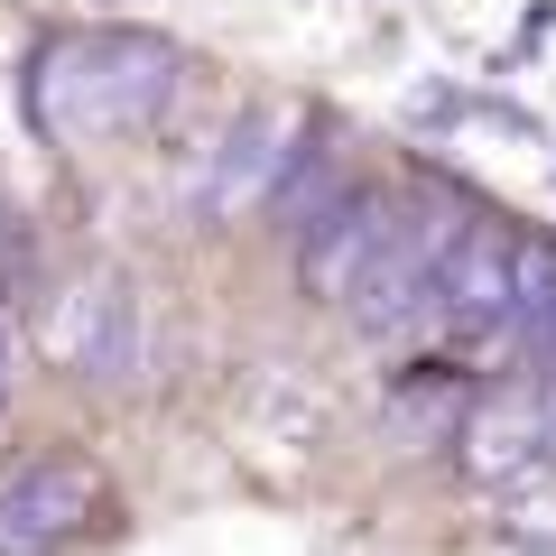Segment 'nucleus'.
<instances>
[{"mask_svg":"<svg viewBox=\"0 0 556 556\" xmlns=\"http://www.w3.org/2000/svg\"><path fill=\"white\" fill-rule=\"evenodd\" d=\"M186 84V56L149 28H56L28 56V121L56 149H112V139L159 130Z\"/></svg>","mask_w":556,"mask_h":556,"instance_id":"f257e3e1","label":"nucleus"},{"mask_svg":"<svg viewBox=\"0 0 556 556\" xmlns=\"http://www.w3.org/2000/svg\"><path fill=\"white\" fill-rule=\"evenodd\" d=\"M38 353L56 362L65 380H93V390H130L139 362H149V325H139V298L121 278L84 269V278H56L38 306Z\"/></svg>","mask_w":556,"mask_h":556,"instance_id":"f03ea898","label":"nucleus"},{"mask_svg":"<svg viewBox=\"0 0 556 556\" xmlns=\"http://www.w3.org/2000/svg\"><path fill=\"white\" fill-rule=\"evenodd\" d=\"M306 112H288V102H260V112H241L232 130L204 149V177H195V214L204 223H241L260 214V204L288 195V177L306 167Z\"/></svg>","mask_w":556,"mask_h":556,"instance_id":"7ed1b4c3","label":"nucleus"},{"mask_svg":"<svg viewBox=\"0 0 556 556\" xmlns=\"http://www.w3.org/2000/svg\"><path fill=\"white\" fill-rule=\"evenodd\" d=\"M112 482L84 455H38L20 473H0V556H65L75 538L102 529Z\"/></svg>","mask_w":556,"mask_h":556,"instance_id":"20e7f679","label":"nucleus"},{"mask_svg":"<svg viewBox=\"0 0 556 556\" xmlns=\"http://www.w3.org/2000/svg\"><path fill=\"white\" fill-rule=\"evenodd\" d=\"M455 232H464L455 204H399L390 251L371 260V278L353 288V306H343V316H353L362 334H408L417 316H437V288H445V251H455Z\"/></svg>","mask_w":556,"mask_h":556,"instance_id":"39448f33","label":"nucleus"},{"mask_svg":"<svg viewBox=\"0 0 556 556\" xmlns=\"http://www.w3.org/2000/svg\"><path fill=\"white\" fill-rule=\"evenodd\" d=\"M399 232V195H371V186H343L316 223H298V278L306 298L325 306H353V288L371 278V260L390 251Z\"/></svg>","mask_w":556,"mask_h":556,"instance_id":"423d86ee","label":"nucleus"},{"mask_svg":"<svg viewBox=\"0 0 556 556\" xmlns=\"http://www.w3.org/2000/svg\"><path fill=\"white\" fill-rule=\"evenodd\" d=\"M455 464L464 482H482V492H510V482H529L538 464H556V417L538 390H492L473 399V408L455 417Z\"/></svg>","mask_w":556,"mask_h":556,"instance_id":"0eeeda50","label":"nucleus"},{"mask_svg":"<svg viewBox=\"0 0 556 556\" xmlns=\"http://www.w3.org/2000/svg\"><path fill=\"white\" fill-rule=\"evenodd\" d=\"M510 288H519V232L464 214L455 251H445V288H437V316L473 325V334H501L510 325Z\"/></svg>","mask_w":556,"mask_h":556,"instance_id":"6e6552de","label":"nucleus"},{"mask_svg":"<svg viewBox=\"0 0 556 556\" xmlns=\"http://www.w3.org/2000/svg\"><path fill=\"white\" fill-rule=\"evenodd\" d=\"M492 529L510 538V547H556V464H538L529 482L492 492Z\"/></svg>","mask_w":556,"mask_h":556,"instance_id":"1a4fd4ad","label":"nucleus"},{"mask_svg":"<svg viewBox=\"0 0 556 556\" xmlns=\"http://www.w3.org/2000/svg\"><path fill=\"white\" fill-rule=\"evenodd\" d=\"M538 399H547V417H556V362H547V390H538Z\"/></svg>","mask_w":556,"mask_h":556,"instance_id":"9d476101","label":"nucleus"},{"mask_svg":"<svg viewBox=\"0 0 556 556\" xmlns=\"http://www.w3.org/2000/svg\"><path fill=\"white\" fill-rule=\"evenodd\" d=\"M0 380H10V343H0Z\"/></svg>","mask_w":556,"mask_h":556,"instance_id":"9b49d317","label":"nucleus"},{"mask_svg":"<svg viewBox=\"0 0 556 556\" xmlns=\"http://www.w3.org/2000/svg\"><path fill=\"white\" fill-rule=\"evenodd\" d=\"M519 556H556V547H519Z\"/></svg>","mask_w":556,"mask_h":556,"instance_id":"f8f14e48","label":"nucleus"}]
</instances>
